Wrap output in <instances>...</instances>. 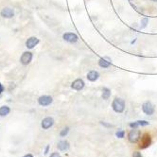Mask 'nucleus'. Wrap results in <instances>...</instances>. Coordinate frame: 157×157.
I'll return each mask as SVG.
<instances>
[{
  "label": "nucleus",
  "instance_id": "nucleus-1",
  "mask_svg": "<svg viewBox=\"0 0 157 157\" xmlns=\"http://www.w3.org/2000/svg\"><path fill=\"white\" fill-rule=\"evenodd\" d=\"M112 108L116 113H122L125 110V101L120 97H115L112 102Z\"/></svg>",
  "mask_w": 157,
  "mask_h": 157
},
{
  "label": "nucleus",
  "instance_id": "nucleus-2",
  "mask_svg": "<svg viewBox=\"0 0 157 157\" xmlns=\"http://www.w3.org/2000/svg\"><path fill=\"white\" fill-rule=\"evenodd\" d=\"M140 135H141L140 131L136 129H133L128 134L129 141L131 143H137L139 141V139H140Z\"/></svg>",
  "mask_w": 157,
  "mask_h": 157
},
{
  "label": "nucleus",
  "instance_id": "nucleus-3",
  "mask_svg": "<svg viewBox=\"0 0 157 157\" xmlns=\"http://www.w3.org/2000/svg\"><path fill=\"white\" fill-rule=\"evenodd\" d=\"M62 39L66 41L67 43H70V44H75L78 42L79 37L78 35L76 33L73 32H65L64 35H62Z\"/></svg>",
  "mask_w": 157,
  "mask_h": 157
},
{
  "label": "nucleus",
  "instance_id": "nucleus-4",
  "mask_svg": "<svg viewBox=\"0 0 157 157\" xmlns=\"http://www.w3.org/2000/svg\"><path fill=\"white\" fill-rule=\"evenodd\" d=\"M142 111L148 115H151L154 113V106L151 101H146L142 104Z\"/></svg>",
  "mask_w": 157,
  "mask_h": 157
},
{
  "label": "nucleus",
  "instance_id": "nucleus-5",
  "mask_svg": "<svg viewBox=\"0 0 157 157\" xmlns=\"http://www.w3.org/2000/svg\"><path fill=\"white\" fill-rule=\"evenodd\" d=\"M84 85H85V82H83L82 79H77L71 83V88L76 91H80L84 88Z\"/></svg>",
  "mask_w": 157,
  "mask_h": 157
},
{
  "label": "nucleus",
  "instance_id": "nucleus-6",
  "mask_svg": "<svg viewBox=\"0 0 157 157\" xmlns=\"http://www.w3.org/2000/svg\"><path fill=\"white\" fill-rule=\"evenodd\" d=\"M151 135L149 133H145L141 138V143H140L139 148H140V149H146V148H148L151 145Z\"/></svg>",
  "mask_w": 157,
  "mask_h": 157
},
{
  "label": "nucleus",
  "instance_id": "nucleus-7",
  "mask_svg": "<svg viewBox=\"0 0 157 157\" xmlns=\"http://www.w3.org/2000/svg\"><path fill=\"white\" fill-rule=\"evenodd\" d=\"M31 60H32V53L29 52V51H26V52H24L23 54H22L21 58H20L21 64H22V65H29V62H31Z\"/></svg>",
  "mask_w": 157,
  "mask_h": 157
},
{
  "label": "nucleus",
  "instance_id": "nucleus-8",
  "mask_svg": "<svg viewBox=\"0 0 157 157\" xmlns=\"http://www.w3.org/2000/svg\"><path fill=\"white\" fill-rule=\"evenodd\" d=\"M52 101H53V98L50 96H42L38 98V103L41 106H44V107L50 105Z\"/></svg>",
  "mask_w": 157,
  "mask_h": 157
},
{
  "label": "nucleus",
  "instance_id": "nucleus-9",
  "mask_svg": "<svg viewBox=\"0 0 157 157\" xmlns=\"http://www.w3.org/2000/svg\"><path fill=\"white\" fill-rule=\"evenodd\" d=\"M53 124H54V119L52 118H46L42 120V123H41V126L43 129L44 130H47L50 127L53 126Z\"/></svg>",
  "mask_w": 157,
  "mask_h": 157
},
{
  "label": "nucleus",
  "instance_id": "nucleus-10",
  "mask_svg": "<svg viewBox=\"0 0 157 157\" xmlns=\"http://www.w3.org/2000/svg\"><path fill=\"white\" fill-rule=\"evenodd\" d=\"M39 39L36 38V37H30L29 38L28 40H27V42H26V47L31 49V48H33L34 47H36L37 44H39Z\"/></svg>",
  "mask_w": 157,
  "mask_h": 157
},
{
  "label": "nucleus",
  "instance_id": "nucleus-11",
  "mask_svg": "<svg viewBox=\"0 0 157 157\" xmlns=\"http://www.w3.org/2000/svg\"><path fill=\"white\" fill-rule=\"evenodd\" d=\"M86 78L88 80H90V82H96V80H97L98 78H100V73L96 70H91L87 73Z\"/></svg>",
  "mask_w": 157,
  "mask_h": 157
},
{
  "label": "nucleus",
  "instance_id": "nucleus-12",
  "mask_svg": "<svg viewBox=\"0 0 157 157\" xmlns=\"http://www.w3.org/2000/svg\"><path fill=\"white\" fill-rule=\"evenodd\" d=\"M98 65L101 68H108V67L111 66V60L109 58H100L98 60Z\"/></svg>",
  "mask_w": 157,
  "mask_h": 157
},
{
  "label": "nucleus",
  "instance_id": "nucleus-13",
  "mask_svg": "<svg viewBox=\"0 0 157 157\" xmlns=\"http://www.w3.org/2000/svg\"><path fill=\"white\" fill-rule=\"evenodd\" d=\"M1 15L5 18H11L14 15V11L11 8H4L1 11Z\"/></svg>",
  "mask_w": 157,
  "mask_h": 157
},
{
  "label": "nucleus",
  "instance_id": "nucleus-14",
  "mask_svg": "<svg viewBox=\"0 0 157 157\" xmlns=\"http://www.w3.org/2000/svg\"><path fill=\"white\" fill-rule=\"evenodd\" d=\"M149 124L150 123L146 120H138V121H135V122L130 123V127L135 129L139 126H147V125H149Z\"/></svg>",
  "mask_w": 157,
  "mask_h": 157
},
{
  "label": "nucleus",
  "instance_id": "nucleus-15",
  "mask_svg": "<svg viewBox=\"0 0 157 157\" xmlns=\"http://www.w3.org/2000/svg\"><path fill=\"white\" fill-rule=\"evenodd\" d=\"M58 149L60 151H65L69 148V143L65 141V140H61L59 143H58Z\"/></svg>",
  "mask_w": 157,
  "mask_h": 157
},
{
  "label": "nucleus",
  "instance_id": "nucleus-16",
  "mask_svg": "<svg viewBox=\"0 0 157 157\" xmlns=\"http://www.w3.org/2000/svg\"><path fill=\"white\" fill-rule=\"evenodd\" d=\"M111 90L109 88H107V87H104L102 89V95H101V97H102V98L103 100H108V98L111 97Z\"/></svg>",
  "mask_w": 157,
  "mask_h": 157
},
{
  "label": "nucleus",
  "instance_id": "nucleus-17",
  "mask_svg": "<svg viewBox=\"0 0 157 157\" xmlns=\"http://www.w3.org/2000/svg\"><path fill=\"white\" fill-rule=\"evenodd\" d=\"M10 111L11 110L8 106H2L1 108H0V116H5V115H9Z\"/></svg>",
  "mask_w": 157,
  "mask_h": 157
},
{
  "label": "nucleus",
  "instance_id": "nucleus-18",
  "mask_svg": "<svg viewBox=\"0 0 157 157\" xmlns=\"http://www.w3.org/2000/svg\"><path fill=\"white\" fill-rule=\"evenodd\" d=\"M68 132H69V128L68 127H65V128H64L61 131V133H60V135L61 136H65L67 133H68Z\"/></svg>",
  "mask_w": 157,
  "mask_h": 157
},
{
  "label": "nucleus",
  "instance_id": "nucleus-19",
  "mask_svg": "<svg viewBox=\"0 0 157 157\" xmlns=\"http://www.w3.org/2000/svg\"><path fill=\"white\" fill-rule=\"evenodd\" d=\"M148 23H149V19H148V18H143V19L141 20V28H142V29L146 28Z\"/></svg>",
  "mask_w": 157,
  "mask_h": 157
},
{
  "label": "nucleus",
  "instance_id": "nucleus-20",
  "mask_svg": "<svg viewBox=\"0 0 157 157\" xmlns=\"http://www.w3.org/2000/svg\"><path fill=\"white\" fill-rule=\"evenodd\" d=\"M115 135L118 138H123L124 135H125V133H124V131H118V132H116Z\"/></svg>",
  "mask_w": 157,
  "mask_h": 157
},
{
  "label": "nucleus",
  "instance_id": "nucleus-21",
  "mask_svg": "<svg viewBox=\"0 0 157 157\" xmlns=\"http://www.w3.org/2000/svg\"><path fill=\"white\" fill-rule=\"evenodd\" d=\"M133 157H142V155H141L140 152H138V151H134L133 153Z\"/></svg>",
  "mask_w": 157,
  "mask_h": 157
},
{
  "label": "nucleus",
  "instance_id": "nucleus-22",
  "mask_svg": "<svg viewBox=\"0 0 157 157\" xmlns=\"http://www.w3.org/2000/svg\"><path fill=\"white\" fill-rule=\"evenodd\" d=\"M50 157H62L58 152H54V153H52L51 155H50Z\"/></svg>",
  "mask_w": 157,
  "mask_h": 157
},
{
  "label": "nucleus",
  "instance_id": "nucleus-23",
  "mask_svg": "<svg viewBox=\"0 0 157 157\" xmlns=\"http://www.w3.org/2000/svg\"><path fill=\"white\" fill-rule=\"evenodd\" d=\"M3 90H4V88H3V86L1 84H0V94H1L2 92H3Z\"/></svg>",
  "mask_w": 157,
  "mask_h": 157
},
{
  "label": "nucleus",
  "instance_id": "nucleus-24",
  "mask_svg": "<svg viewBox=\"0 0 157 157\" xmlns=\"http://www.w3.org/2000/svg\"><path fill=\"white\" fill-rule=\"evenodd\" d=\"M23 157H33L31 154H26L25 156H23Z\"/></svg>",
  "mask_w": 157,
  "mask_h": 157
},
{
  "label": "nucleus",
  "instance_id": "nucleus-25",
  "mask_svg": "<svg viewBox=\"0 0 157 157\" xmlns=\"http://www.w3.org/2000/svg\"><path fill=\"white\" fill-rule=\"evenodd\" d=\"M48 149H49V147L47 146V149H46V152H44V153H47V151H48Z\"/></svg>",
  "mask_w": 157,
  "mask_h": 157
},
{
  "label": "nucleus",
  "instance_id": "nucleus-26",
  "mask_svg": "<svg viewBox=\"0 0 157 157\" xmlns=\"http://www.w3.org/2000/svg\"><path fill=\"white\" fill-rule=\"evenodd\" d=\"M151 1H152V2H157V0H151Z\"/></svg>",
  "mask_w": 157,
  "mask_h": 157
}]
</instances>
